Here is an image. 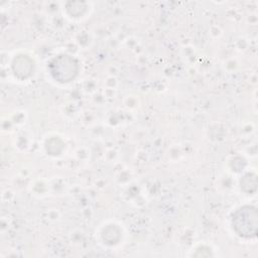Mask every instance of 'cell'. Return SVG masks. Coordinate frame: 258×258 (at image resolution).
I'll return each mask as SVG.
<instances>
[{
    "label": "cell",
    "instance_id": "7a4b0ae2",
    "mask_svg": "<svg viewBox=\"0 0 258 258\" xmlns=\"http://www.w3.org/2000/svg\"><path fill=\"white\" fill-rule=\"evenodd\" d=\"M49 71L51 76L60 83L70 82L78 73V63L75 58L70 55L61 54L54 57L50 64Z\"/></svg>",
    "mask_w": 258,
    "mask_h": 258
},
{
    "label": "cell",
    "instance_id": "6da1fadb",
    "mask_svg": "<svg viewBox=\"0 0 258 258\" xmlns=\"http://www.w3.org/2000/svg\"><path fill=\"white\" fill-rule=\"evenodd\" d=\"M257 220L258 214L256 208L244 206L233 215V227L241 237L252 238L257 234Z\"/></svg>",
    "mask_w": 258,
    "mask_h": 258
},
{
    "label": "cell",
    "instance_id": "3957f363",
    "mask_svg": "<svg viewBox=\"0 0 258 258\" xmlns=\"http://www.w3.org/2000/svg\"><path fill=\"white\" fill-rule=\"evenodd\" d=\"M15 75L21 79H26L33 72V62L26 55H19L14 58L12 64Z\"/></svg>",
    "mask_w": 258,
    "mask_h": 258
}]
</instances>
